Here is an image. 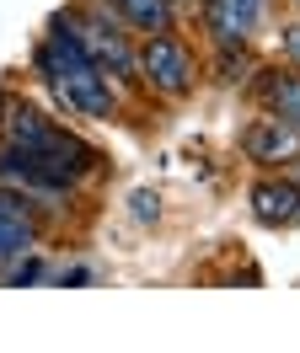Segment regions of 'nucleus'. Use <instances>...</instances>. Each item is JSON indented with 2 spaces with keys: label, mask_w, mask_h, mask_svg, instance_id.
Returning a JSON list of instances; mask_svg holds the SVG:
<instances>
[{
  "label": "nucleus",
  "mask_w": 300,
  "mask_h": 353,
  "mask_svg": "<svg viewBox=\"0 0 300 353\" xmlns=\"http://www.w3.org/2000/svg\"><path fill=\"white\" fill-rule=\"evenodd\" d=\"M0 134H6V145H17V150H32V155H59V161H70V166H81V172H97L102 166V155L91 150L86 139H75V134L64 129L59 118H48V112L38 108H11L6 118H0Z\"/></svg>",
  "instance_id": "nucleus-1"
},
{
  "label": "nucleus",
  "mask_w": 300,
  "mask_h": 353,
  "mask_svg": "<svg viewBox=\"0 0 300 353\" xmlns=\"http://www.w3.org/2000/svg\"><path fill=\"white\" fill-rule=\"evenodd\" d=\"M247 203H252V220L268 225V230H295L300 225V182H290V176H257L252 193H247Z\"/></svg>",
  "instance_id": "nucleus-7"
},
{
  "label": "nucleus",
  "mask_w": 300,
  "mask_h": 353,
  "mask_svg": "<svg viewBox=\"0 0 300 353\" xmlns=\"http://www.w3.org/2000/svg\"><path fill=\"white\" fill-rule=\"evenodd\" d=\"M257 102L300 129V70H257Z\"/></svg>",
  "instance_id": "nucleus-9"
},
{
  "label": "nucleus",
  "mask_w": 300,
  "mask_h": 353,
  "mask_svg": "<svg viewBox=\"0 0 300 353\" xmlns=\"http://www.w3.org/2000/svg\"><path fill=\"white\" fill-rule=\"evenodd\" d=\"M241 155L257 161V166H284L290 155H300V129L274 118V112H263V118H252L241 129Z\"/></svg>",
  "instance_id": "nucleus-6"
},
{
  "label": "nucleus",
  "mask_w": 300,
  "mask_h": 353,
  "mask_svg": "<svg viewBox=\"0 0 300 353\" xmlns=\"http://www.w3.org/2000/svg\"><path fill=\"white\" fill-rule=\"evenodd\" d=\"M48 91H54L59 108L75 112V118H97V123L118 118V86H113L97 65H81V70H70V75H59V81H48Z\"/></svg>",
  "instance_id": "nucleus-4"
},
{
  "label": "nucleus",
  "mask_w": 300,
  "mask_h": 353,
  "mask_svg": "<svg viewBox=\"0 0 300 353\" xmlns=\"http://www.w3.org/2000/svg\"><path fill=\"white\" fill-rule=\"evenodd\" d=\"M64 22L75 27V38H81V48L97 59V70H102L107 81H140L134 75V43H129V27L107 11V6H86V11H64Z\"/></svg>",
  "instance_id": "nucleus-3"
},
{
  "label": "nucleus",
  "mask_w": 300,
  "mask_h": 353,
  "mask_svg": "<svg viewBox=\"0 0 300 353\" xmlns=\"http://www.w3.org/2000/svg\"><path fill=\"white\" fill-rule=\"evenodd\" d=\"M284 59H290V65L300 70V22H290V27H284Z\"/></svg>",
  "instance_id": "nucleus-11"
},
{
  "label": "nucleus",
  "mask_w": 300,
  "mask_h": 353,
  "mask_svg": "<svg viewBox=\"0 0 300 353\" xmlns=\"http://www.w3.org/2000/svg\"><path fill=\"white\" fill-rule=\"evenodd\" d=\"M198 17L214 48H247L252 27L263 22V0H198Z\"/></svg>",
  "instance_id": "nucleus-5"
},
{
  "label": "nucleus",
  "mask_w": 300,
  "mask_h": 353,
  "mask_svg": "<svg viewBox=\"0 0 300 353\" xmlns=\"http://www.w3.org/2000/svg\"><path fill=\"white\" fill-rule=\"evenodd\" d=\"M38 236H43V220L0 209V273H6L11 263H21L27 252H38Z\"/></svg>",
  "instance_id": "nucleus-10"
},
{
  "label": "nucleus",
  "mask_w": 300,
  "mask_h": 353,
  "mask_svg": "<svg viewBox=\"0 0 300 353\" xmlns=\"http://www.w3.org/2000/svg\"><path fill=\"white\" fill-rule=\"evenodd\" d=\"M161 209H156V193H134V220H156Z\"/></svg>",
  "instance_id": "nucleus-12"
},
{
  "label": "nucleus",
  "mask_w": 300,
  "mask_h": 353,
  "mask_svg": "<svg viewBox=\"0 0 300 353\" xmlns=\"http://www.w3.org/2000/svg\"><path fill=\"white\" fill-rule=\"evenodd\" d=\"M134 75H140L156 97L182 102V97L198 86V59H193V48L182 43L177 32H150L145 43L134 48Z\"/></svg>",
  "instance_id": "nucleus-2"
},
{
  "label": "nucleus",
  "mask_w": 300,
  "mask_h": 353,
  "mask_svg": "<svg viewBox=\"0 0 300 353\" xmlns=\"http://www.w3.org/2000/svg\"><path fill=\"white\" fill-rule=\"evenodd\" d=\"M97 6H107V11H113L129 32H140V38H150V32H177V6H171V0H97Z\"/></svg>",
  "instance_id": "nucleus-8"
},
{
  "label": "nucleus",
  "mask_w": 300,
  "mask_h": 353,
  "mask_svg": "<svg viewBox=\"0 0 300 353\" xmlns=\"http://www.w3.org/2000/svg\"><path fill=\"white\" fill-rule=\"evenodd\" d=\"M171 6H198V0H171Z\"/></svg>",
  "instance_id": "nucleus-13"
}]
</instances>
